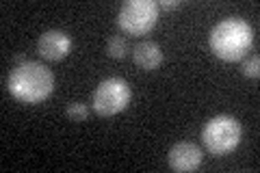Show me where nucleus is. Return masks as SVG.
I'll return each instance as SVG.
<instances>
[{
  "label": "nucleus",
  "instance_id": "nucleus-1",
  "mask_svg": "<svg viewBox=\"0 0 260 173\" xmlns=\"http://www.w3.org/2000/svg\"><path fill=\"white\" fill-rule=\"evenodd\" d=\"M9 93L24 104H37L50 97L54 89V76L44 63L37 61H18L7 78Z\"/></svg>",
  "mask_w": 260,
  "mask_h": 173
},
{
  "label": "nucleus",
  "instance_id": "nucleus-2",
  "mask_svg": "<svg viewBox=\"0 0 260 173\" xmlns=\"http://www.w3.org/2000/svg\"><path fill=\"white\" fill-rule=\"evenodd\" d=\"M254 44V28L241 18H228L210 30V50L223 61H239Z\"/></svg>",
  "mask_w": 260,
  "mask_h": 173
},
{
  "label": "nucleus",
  "instance_id": "nucleus-3",
  "mask_svg": "<svg viewBox=\"0 0 260 173\" xmlns=\"http://www.w3.org/2000/svg\"><path fill=\"white\" fill-rule=\"evenodd\" d=\"M202 141L210 154H230L241 141V123L230 115H217L202 130Z\"/></svg>",
  "mask_w": 260,
  "mask_h": 173
},
{
  "label": "nucleus",
  "instance_id": "nucleus-4",
  "mask_svg": "<svg viewBox=\"0 0 260 173\" xmlns=\"http://www.w3.org/2000/svg\"><path fill=\"white\" fill-rule=\"evenodd\" d=\"M158 20V5L154 0H128L117 13L119 28L128 35H148Z\"/></svg>",
  "mask_w": 260,
  "mask_h": 173
},
{
  "label": "nucleus",
  "instance_id": "nucleus-5",
  "mask_svg": "<svg viewBox=\"0 0 260 173\" xmlns=\"http://www.w3.org/2000/svg\"><path fill=\"white\" fill-rule=\"evenodd\" d=\"M130 85L124 78H107L93 91V109L102 117L117 115L130 104Z\"/></svg>",
  "mask_w": 260,
  "mask_h": 173
},
{
  "label": "nucleus",
  "instance_id": "nucleus-6",
  "mask_svg": "<svg viewBox=\"0 0 260 173\" xmlns=\"http://www.w3.org/2000/svg\"><path fill=\"white\" fill-rule=\"evenodd\" d=\"M72 48V39L68 37V32L63 30H46L42 37H39V44H37V50L39 54L48 61H61L63 56H68Z\"/></svg>",
  "mask_w": 260,
  "mask_h": 173
},
{
  "label": "nucleus",
  "instance_id": "nucleus-7",
  "mask_svg": "<svg viewBox=\"0 0 260 173\" xmlns=\"http://www.w3.org/2000/svg\"><path fill=\"white\" fill-rule=\"evenodd\" d=\"M169 167L174 171H193L198 169L202 160H204V154L198 145L193 143H176L167 154Z\"/></svg>",
  "mask_w": 260,
  "mask_h": 173
},
{
  "label": "nucleus",
  "instance_id": "nucleus-8",
  "mask_svg": "<svg viewBox=\"0 0 260 173\" xmlns=\"http://www.w3.org/2000/svg\"><path fill=\"white\" fill-rule=\"evenodd\" d=\"M133 59L137 63V67H141L143 72H152L162 63V50L156 41L143 39L133 48Z\"/></svg>",
  "mask_w": 260,
  "mask_h": 173
},
{
  "label": "nucleus",
  "instance_id": "nucleus-9",
  "mask_svg": "<svg viewBox=\"0 0 260 173\" xmlns=\"http://www.w3.org/2000/svg\"><path fill=\"white\" fill-rule=\"evenodd\" d=\"M107 54L113 56V59H124L128 54V44L124 37H111L107 44Z\"/></svg>",
  "mask_w": 260,
  "mask_h": 173
},
{
  "label": "nucleus",
  "instance_id": "nucleus-10",
  "mask_svg": "<svg viewBox=\"0 0 260 173\" xmlns=\"http://www.w3.org/2000/svg\"><path fill=\"white\" fill-rule=\"evenodd\" d=\"M87 115H89V109L83 102H72V104H68V109H65V117L70 121H85Z\"/></svg>",
  "mask_w": 260,
  "mask_h": 173
},
{
  "label": "nucleus",
  "instance_id": "nucleus-11",
  "mask_svg": "<svg viewBox=\"0 0 260 173\" xmlns=\"http://www.w3.org/2000/svg\"><path fill=\"white\" fill-rule=\"evenodd\" d=\"M241 70H243V74H245L247 78H258V74H260V59H258L256 54L249 56V59L243 61Z\"/></svg>",
  "mask_w": 260,
  "mask_h": 173
},
{
  "label": "nucleus",
  "instance_id": "nucleus-12",
  "mask_svg": "<svg viewBox=\"0 0 260 173\" xmlns=\"http://www.w3.org/2000/svg\"><path fill=\"white\" fill-rule=\"evenodd\" d=\"M156 5H158V9H176L180 3H178V0H160Z\"/></svg>",
  "mask_w": 260,
  "mask_h": 173
}]
</instances>
